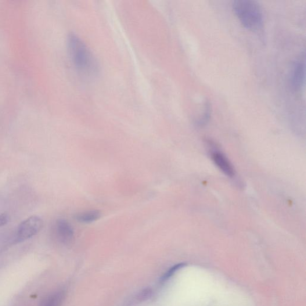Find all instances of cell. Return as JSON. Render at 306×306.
Listing matches in <instances>:
<instances>
[{"instance_id": "52a82bcc", "label": "cell", "mask_w": 306, "mask_h": 306, "mask_svg": "<svg viewBox=\"0 0 306 306\" xmlns=\"http://www.w3.org/2000/svg\"><path fill=\"white\" fill-rule=\"evenodd\" d=\"M66 291L60 290L50 294L42 301L40 306H61L66 298Z\"/></svg>"}, {"instance_id": "8992f818", "label": "cell", "mask_w": 306, "mask_h": 306, "mask_svg": "<svg viewBox=\"0 0 306 306\" xmlns=\"http://www.w3.org/2000/svg\"><path fill=\"white\" fill-rule=\"evenodd\" d=\"M212 158L216 165L226 175L232 177L235 175V170L228 158L221 153L215 152L212 154Z\"/></svg>"}, {"instance_id": "3957f363", "label": "cell", "mask_w": 306, "mask_h": 306, "mask_svg": "<svg viewBox=\"0 0 306 306\" xmlns=\"http://www.w3.org/2000/svg\"><path fill=\"white\" fill-rule=\"evenodd\" d=\"M43 227V221L37 216H32L25 219L18 228L16 238L17 242H23L35 236L40 232Z\"/></svg>"}, {"instance_id": "30bf717a", "label": "cell", "mask_w": 306, "mask_h": 306, "mask_svg": "<svg viewBox=\"0 0 306 306\" xmlns=\"http://www.w3.org/2000/svg\"><path fill=\"white\" fill-rule=\"evenodd\" d=\"M183 266V264H180L178 265H176L174 266V267L172 268L171 269H169V271L165 273V274L162 277L161 281L165 282L166 280H167L169 278H171V277L174 274V273L178 271L180 268H181Z\"/></svg>"}, {"instance_id": "9c48e42d", "label": "cell", "mask_w": 306, "mask_h": 306, "mask_svg": "<svg viewBox=\"0 0 306 306\" xmlns=\"http://www.w3.org/2000/svg\"><path fill=\"white\" fill-rule=\"evenodd\" d=\"M202 117H201L199 120L197 122V125L202 126L206 124L210 119L211 113V106L210 102L207 100L205 102L204 105Z\"/></svg>"}, {"instance_id": "5b68a950", "label": "cell", "mask_w": 306, "mask_h": 306, "mask_svg": "<svg viewBox=\"0 0 306 306\" xmlns=\"http://www.w3.org/2000/svg\"><path fill=\"white\" fill-rule=\"evenodd\" d=\"M56 232L61 242L68 244L74 238V232L70 223L64 219H58L56 223Z\"/></svg>"}, {"instance_id": "7c38bea8", "label": "cell", "mask_w": 306, "mask_h": 306, "mask_svg": "<svg viewBox=\"0 0 306 306\" xmlns=\"http://www.w3.org/2000/svg\"><path fill=\"white\" fill-rule=\"evenodd\" d=\"M9 217L7 214H2L0 215V228L7 225V222H9Z\"/></svg>"}, {"instance_id": "7a4b0ae2", "label": "cell", "mask_w": 306, "mask_h": 306, "mask_svg": "<svg viewBox=\"0 0 306 306\" xmlns=\"http://www.w3.org/2000/svg\"><path fill=\"white\" fill-rule=\"evenodd\" d=\"M237 19L247 30L257 32L263 27V13L260 5L252 0H236L232 4Z\"/></svg>"}, {"instance_id": "8fae6325", "label": "cell", "mask_w": 306, "mask_h": 306, "mask_svg": "<svg viewBox=\"0 0 306 306\" xmlns=\"http://www.w3.org/2000/svg\"><path fill=\"white\" fill-rule=\"evenodd\" d=\"M152 291L149 289L144 290L138 294V299L139 301H146L152 296Z\"/></svg>"}, {"instance_id": "277c9868", "label": "cell", "mask_w": 306, "mask_h": 306, "mask_svg": "<svg viewBox=\"0 0 306 306\" xmlns=\"http://www.w3.org/2000/svg\"><path fill=\"white\" fill-rule=\"evenodd\" d=\"M305 55H301L294 64L291 75V82L296 91H300L305 85Z\"/></svg>"}, {"instance_id": "6da1fadb", "label": "cell", "mask_w": 306, "mask_h": 306, "mask_svg": "<svg viewBox=\"0 0 306 306\" xmlns=\"http://www.w3.org/2000/svg\"><path fill=\"white\" fill-rule=\"evenodd\" d=\"M67 47L71 61L80 74L92 77L98 73L95 57L78 36L73 34L68 35Z\"/></svg>"}, {"instance_id": "ba28073f", "label": "cell", "mask_w": 306, "mask_h": 306, "mask_svg": "<svg viewBox=\"0 0 306 306\" xmlns=\"http://www.w3.org/2000/svg\"><path fill=\"white\" fill-rule=\"evenodd\" d=\"M101 217V213L98 210L87 211L75 215L77 221L81 223H91L98 220Z\"/></svg>"}]
</instances>
